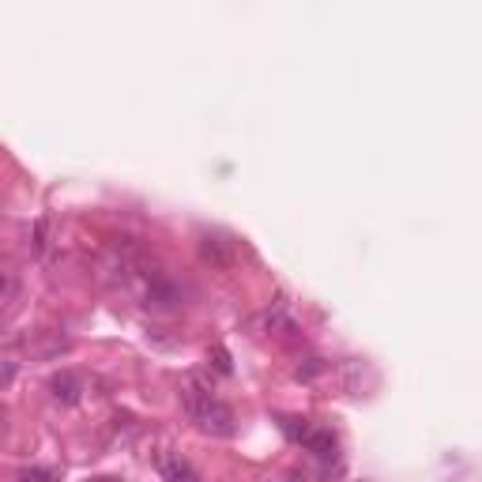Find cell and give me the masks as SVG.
Returning a JSON list of instances; mask_svg holds the SVG:
<instances>
[{"instance_id": "cell-3", "label": "cell", "mask_w": 482, "mask_h": 482, "mask_svg": "<svg viewBox=\"0 0 482 482\" xmlns=\"http://www.w3.org/2000/svg\"><path fill=\"white\" fill-rule=\"evenodd\" d=\"M49 392H54L57 403H75V399H80V392H84V385H80V377L57 373L54 380H49Z\"/></svg>"}, {"instance_id": "cell-9", "label": "cell", "mask_w": 482, "mask_h": 482, "mask_svg": "<svg viewBox=\"0 0 482 482\" xmlns=\"http://www.w3.org/2000/svg\"><path fill=\"white\" fill-rule=\"evenodd\" d=\"M87 482H113V478H87Z\"/></svg>"}, {"instance_id": "cell-5", "label": "cell", "mask_w": 482, "mask_h": 482, "mask_svg": "<svg viewBox=\"0 0 482 482\" xmlns=\"http://www.w3.org/2000/svg\"><path fill=\"white\" fill-rule=\"evenodd\" d=\"M204 261H211V264H219V268H231V252L222 249V241L219 238H204Z\"/></svg>"}, {"instance_id": "cell-7", "label": "cell", "mask_w": 482, "mask_h": 482, "mask_svg": "<svg viewBox=\"0 0 482 482\" xmlns=\"http://www.w3.org/2000/svg\"><path fill=\"white\" fill-rule=\"evenodd\" d=\"M211 359H215V366H219V373H231V354H226L222 347H215V350H211Z\"/></svg>"}, {"instance_id": "cell-2", "label": "cell", "mask_w": 482, "mask_h": 482, "mask_svg": "<svg viewBox=\"0 0 482 482\" xmlns=\"http://www.w3.org/2000/svg\"><path fill=\"white\" fill-rule=\"evenodd\" d=\"M159 471L166 475V482H200L196 467L185 460L182 452H162L159 456Z\"/></svg>"}, {"instance_id": "cell-6", "label": "cell", "mask_w": 482, "mask_h": 482, "mask_svg": "<svg viewBox=\"0 0 482 482\" xmlns=\"http://www.w3.org/2000/svg\"><path fill=\"white\" fill-rule=\"evenodd\" d=\"M15 482H57V471L54 467H23L15 475Z\"/></svg>"}, {"instance_id": "cell-4", "label": "cell", "mask_w": 482, "mask_h": 482, "mask_svg": "<svg viewBox=\"0 0 482 482\" xmlns=\"http://www.w3.org/2000/svg\"><path fill=\"white\" fill-rule=\"evenodd\" d=\"M301 445H306L313 456H320V460H332V456H336V438L328 434V429H310Z\"/></svg>"}, {"instance_id": "cell-1", "label": "cell", "mask_w": 482, "mask_h": 482, "mask_svg": "<svg viewBox=\"0 0 482 482\" xmlns=\"http://www.w3.org/2000/svg\"><path fill=\"white\" fill-rule=\"evenodd\" d=\"M185 411L211 438H231L234 434V411L226 408L222 399H215L211 392L200 389L196 380H189V389H185Z\"/></svg>"}, {"instance_id": "cell-8", "label": "cell", "mask_w": 482, "mask_h": 482, "mask_svg": "<svg viewBox=\"0 0 482 482\" xmlns=\"http://www.w3.org/2000/svg\"><path fill=\"white\" fill-rule=\"evenodd\" d=\"M12 377H15V362H5V385H12Z\"/></svg>"}]
</instances>
